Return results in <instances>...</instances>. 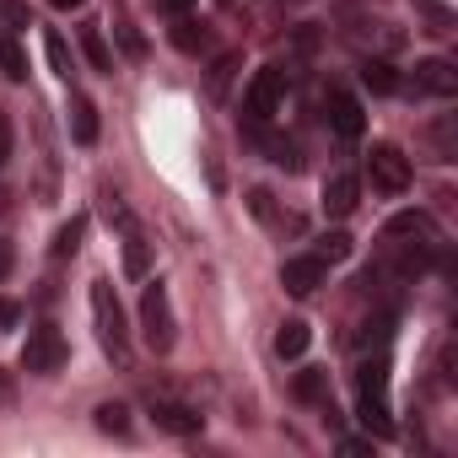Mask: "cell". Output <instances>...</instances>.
<instances>
[{"label":"cell","instance_id":"1","mask_svg":"<svg viewBox=\"0 0 458 458\" xmlns=\"http://www.w3.org/2000/svg\"><path fill=\"white\" fill-rule=\"evenodd\" d=\"M356 415H361V426L377 431V437L394 431V420H388V356H383V351L356 367Z\"/></svg>","mask_w":458,"mask_h":458},{"label":"cell","instance_id":"2","mask_svg":"<svg viewBox=\"0 0 458 458\" xmlns=\"http://www.w3.org/2000/svg\"><path fill=\"white\" fill-rule=\"evenodd\" d=\"M92 324H98V340L114 361H130V329H124V308L114 297L108 281H92Z\"/></svg>","mask_w":458,"mask_h":458},{"label":"cell","instance_id":"3","mask_svg":"<svg viewBox=\"0 0 458 458\" xmlns=\"http://www.w3.org/2000/svg\"><path fill=\"white\" fill-rule=\"evenodd\" d=\"M286 92H292V76H286L281 65H265V71L249 81V98H243L249 119H254V124H270V119L286 108Z\"/></svg>","mask_w":458,"mask_h":458},{"label":"cell","instance_id":"4","mask_svg":"<svg viewBox=\"0 0 458 458\" xmlns=\"http://www.w3.org/2000/svg\"><path fill=\"white\" fill-rule=\"evenodd\" d=\"M140 335L157 356L173 351V302H167V286H146L140 292Z\"/></svg>","mask_w":458,"mask_h":458},{"label":"cell","instance_id":"5","mask_svg":"<svg viewBox=\"0 0 458 458\" xmlns=\"http://www.w3.org/2000/svg\"><path fill=\"white\" fill-rule=\"evenodd\" d=\"M367 178H372V189H383V194H404V189H410V157L383 140V146L367 151Z\"/></svg>","mask_w":458,"mask_h":458},{"label":"cell","instance_id":"6","mask_svg":"<svg viewBox=\"0 0 458 458\" xmlns=\"http://www.w3.org/2000/svg\"><path fill=\"white\" fill-rule=\"evenodd\" d=\"M60 367H65V340H60L55 324H38V329L28 335V345H22V372L49 377V372H60Z\"/></svg>","mask_w":458,"mask_h":458},{"label":"cell","instance_id":"7","mask_svg":"<svg viewBox=\"0 0 458 458\" xmlns=\"http://www.w3.org/2000/svg\"><path fill=\"white\" fill-rule=\"evenodd\" d=\"M388 243H404V249L431 254V249H442V233H437V221H431L426 210H399V216L388 221Z\"/></svg>","mask_w":458,"mask_h":458},{"label":"cell","instance_id":"8","mask_svg":"<svg viewBox=\"0 0 458 458\" xmlns=\"http://www.w3.org/2000/svg\"><path fill=\"white\" fill-rule=\"evenodd\" d=\"M324 276H329V259H318V254H297V259L281 265V286L292 297H313L324 286Z\"/></svg>","mask_w":458,"mask_h":458},{"label":"cell","instance_id":"9","mask_svg":"<svg viewBox=\"0 0 458 458\" xmlns=\"http://www.w3.org/2000/svg\"><path fill=\"white\" fill-rule=\"evenodd\" d=\"M410 92L415 98H458V71L447 60H420L410 76Z\"/></svg>","mask_w":458,"mask_h":458},{"label":"cell","instance_id":"10","mask_svg":"<svg viewBox=\"0 0 458 458\" xmlns=\"http://www.w3.org/2000/svg\"><path fill=\"white\" fill-rule=\"evenodd\" d=\"M324 119H329V130H335L340 140H361V130H367V114H361V103H356L351 92H329Z\"/></svg>","mask_w":458,"mask_h":458},{"label":"cell","instance_id":"11","mask_svg":"<svg viewBox=\"0 0 458 458\" xmlns=\"http://www.w3.org/2000/svg\"><path fill=\"white\" fill-rule=\"evenodd\" d=\"M151 415H157V426L173 431V437H194V431L205 426V415L189 410V404H178V399H151Z\"/></svg>","mask_w":458,"mask_h":458},{"label":"cell","instance_id":"12","mask_svg":"<svg viewBox=\"0 0 458 458\" xmlns=\"http://www.w3.org/2000/svg\"><path fill=\"white\" fill-rule=\"evenodd\" d=\"M356 199H361V183H356L351 173H335V178L324 183V216H335V221H345V216L356 210Z\"/></svg>","mask_w":458,"mask_h":458},{"label":"cell","instance_id":"13","mask_svg":"<svg viewBox=\"0 0 458 458\" xmlns=\"http://www.w3.org/2000/svg\"><path fill=\"white\" fill-rule=\"evenodd\" d=\"M119 243H124V270L140 281L146 276V265H151V249H146V238H140V226H135V216L119 226Z\"/></svg>","mask_w":458,"mask_h":458},{"label":"cell","instance_id":"14","mask_svg":"<svg viewBox=\"0 0 458 458\" xmlns=\"http://www.w3.org/2000/svg\"><path fill=\"white\" fill-rule=\"evenodd\" d=\"M361 87L367 92H399V76L383 55H361Z\"/></svg>","mask_w":458,"mask_h":458},{"label":"cell","instance_id":"15","mask_svg":"<svg viewBox=\"0 0 458 458\" xmlns=\"http://www.w3.org/2000/svg\"><path fill=\"white\" fill-rule=\"evenodd\" d=\"M308 340H313V329H308L302 318H286V324H281V335H276V356L297 361V356L308 351Z\"/></svg>","mask_w":458,"mask_h":458},{"label":"cell","instance_id":"16","mask_svg":"<svg viewBox=\"0 0 458 458\" xmlns=\"http://www.w3.org/2000/svg\"><path fill=\"white\" fill-rule=\"evenodd\" d=\"M173 44H178L183 55H199V49L210 44V33H205V22H189V17H173Z\"/></svg>","mask_w":458,"mask_h":458},{"label":"cell","instance_id":"17","mask_svg":"<svg viewBox=\"0 0 458 458\" xmlns=\"http://www.w3.org/2000/svg\"><path fill=\"white\" fill-rule=\"evenodd\" d=\"M81 238H87V216H71L60 233H55V249H49V254H55V259H71V254L81 249Z\"/></svg>","mask_w":458,"mask_h":458},{"label":"cell","instance_id":"18","mask_svg":"<svg viewBox=\"0 0 458 458\" xmlns=\"http://www.w3.org/2000/svg\"><path fill=\"white\" fill-rule=\"evenodd\" d=\"M0 71H6V81H28V55H22V44L6 38V33H0Z\"/></svg>","mask_w":458,"mask_h":458},{"label":"cell","instance_id":"19","mask_svg":"<svg viewBox=\"0 0 458 458\" xmlns=\"http://www.w3.org/2000/svg\"><path fill=\"white\" fill-rule=\"evenodd\" d=\"M71 124H76V140H81V146L98 140V108H92L87 98H71Z\"/></svg>","mask_w":458,"mask_h":458},{"label":"cell","instance_id":"20","mask_svg":"<svg viewBox=\"0 0 458 458\" xmlns=\"http://www.w3.org/2000/svg\"><path fill=\"white\" fill-rule=\"evenodd\" d=\"M81 55L92 60V71H114V55L103 44V28H81Z\"/></svg>","mask_w":458,"mask_h":458},{"label":"cell","instance_id":"21","mask_svg":"<svg viewBox=\"0 0 458 458\" xmlns=\"http://www.w3.org/2000/svg\"><path fill=\"white\" fill-rule=\"evenodd\" d=\"M28 28H33V17H28L22 0H0V33L17 38V33H28Z\"/></svg>","mask_w":458,"mask_h":458},{"label":"cell","instance_id":"22","mask_svg":"<svg viewBox=\"0 0 458 458\" xmlns=\"http://www.w3.org/2000/svg\"><path fill=\"white\" fill-rule=\"evenodd\" d=\"M351 249H356V243H351V233H324V238H318V249H313V254H318V259H329V265H335V259H351Z\"/></svg>","mask_w":458,"mask_h":458},{"label":"cell","instance_id":"23","mask_svg":"<svg viewBox=\"0 0 458 458\" xmlns=\"http://www.w3.org/2000/svg\"><path fill=\"white\" fill-rule=\"evenodd\" d=\"M259 146L270 151V162H281V167H302V157H297L292 140H281V135H259Z\"/></svg>","mask_w":458,"mask_h":458},{"label":"cell","instance_id":"24","mask_svg":"<svg viewBox=\"0 0 458 458\" xmlns=\"http://www.w3.org/2000/svg\"><path fill=\"white\" fill-rule=\"evenodd\" d=\"M44 49H49V65H55L60 76H71V49H65V38H60V33H44Z\"/></svg>","mask_w":458,"mask_h":458},{"label":"cell","instance_id":"25","mask_svg":"<svg viewBox=\"0 0 458 458\" xmlns=\"http://www.w3.org/2000/svg\"><path fill=\"white\" fill-rule=\"evenodd\" d=\"M297 399H329V377L324 372H302L297 377Z\"/></svg>","mask_w":458,"mask_h":458},{"label":"cell","instance_id":"26","mask_svg":"<svg viewBox=\"0 0 458 458\" xmlns=\"http://www.w3.org/2000/svg\"><path fill=\"white\" fill-rule=\"evenodd\" d=\"M98 426L103 431H130V410L124 404H98Z\"/></svg>","mask_w":458,"mask_h":458},{"label":"cell","instance_id":"27","mask_svg":"<svg viewBox=\"0 0 458 458\" xmlns=\"http://www.w3.org/2000/svg\"><path fill=\"white\" fill-rule=\"evenodd\" d=\"M233 71H238V55H221V60H216V71H210V92H221Z\"/></svg>","mask_w":458,"mask_h":458},{"label":"cell","instance_id":"28","mask_svg":"<svg viewBox=\"0 0 458 458\" xmlns=\"http://www.w3.org/2000/svg\"><path fill=\"white\" fill-rule=\"evenodd\" d=\"M151 6H157L162 17H189V6H194V0H151Z\"/></svg>","mask_w":458,"mask_h":458},{"label":"cell","instance_id":"29","mask_svg":"<svg viewBox=\"0 0 458 458\" xmlns=\"http://www.w3.org/2000/svg\"><path fill=\"white\" fill-rule=\"evenodd\" d=\"M17 313H22V308H17V302H12V297H0V335H6V329H12V324H17Z\"/></svg>","mask_w":458,"mask_h":458},{"label":"cell","instance_id":"30","mask_svg":"<svg viewBox=\"0 0 458 458\" xmlns=\"http://www.w3.org/2000/svg\"><path fill=\"white\" fill-rule=\"evenodd\" d=\"M119 38H124V49H130V55H146V44H140V33H135L130 22H119Z\"/></svg>","mask_w":458,"mask_h":458},{"label":"cell","instance_id":"31","mask_svg":"<svg viewBox=\"0 0 458 458\" xmlns=\"http://www.w3.org/2000/svg\"><path fill=\"white\" fill-rule=\"evenodd\" d=\"M12 157V124H6V114H0V162Z\"/></svg>","mask_w":458,"mask_h":458},{"label":"cell","instance_id":"32","mask_svg":"<svg viewBox=\"0 0 458 458\" xmlns=\"http://www.w3.org/2000/svg\"><path fill=\"white\" fill-rule=\"evenodd\" d=\"M49 6H55V12H81L87 0H49Z\"/></svg>","mask_w":458,"mask_h":458},{"label":"cell","instance_id":"33","mask_svg":"<svg viewBox=\"0 0 458 458\" xmlns=\"http://www.w3.org/2000/svg\"><path fill=\"white\" fill-rule=\"evenodd\" d=\"M12 394H17V388H12V377L0 372V404H12Z\"/></svg>","mask_w":458,"mask_h":458},{"label":"cell","instance_id":"34","mask_svg":"<svg viewBox=\"0 0 458 458\" xmlns=\"http://www.w3.org/2000/svg\"><path fill=\"white\" fill-rule=\"evenodd\" d=\"M6 270H12V254H6V243H0V281H6Z\"/></svg>","mask_w":458,"mask_h":458},{"label":"cell","instance_id":"35","mask_svg":"<svg viewBox=\"0 0 458 458\" xmlns=\"http://www.w3.org/2000/svg\"><path fill=\"white\" fill-rule=\"evenodd\" d=\"M216 6H238V0H216Z\"/></svg>","mask_w":458,"mask_h":458},{"label":"cell","instance_id":"36","mask_svg":"<svg viewBox=\"0 0 458 458\" xmlns=\"http://www.w3.org/2000/svg\"><path fill=\"white\" fill-rule=\"evenodd\" d=\"M0 210H6V194H0Z\"/></svg>","mask_w":458,"mask_h":458},{"label":"cell","instance_id":"37","mask_svg":"<svg viewBox=\"0 0 458 458\" xmlns=\"http://www.w3.org/2000/svg\"><path fill=\"white\" fill-rule=\"evenodd\" d=\"M286 6H302V0H286Z\"/></svg>","mask_w":458,"mask_h":458}]
</instances>
